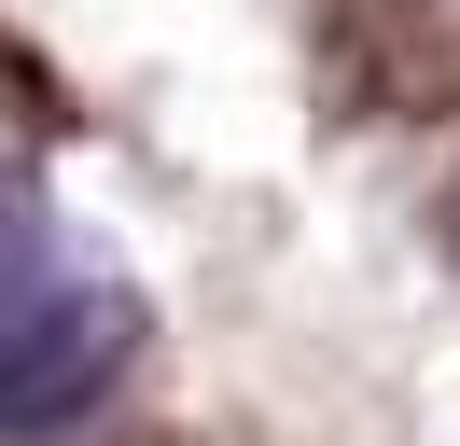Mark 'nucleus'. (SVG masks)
I'll return each mask as SVG.
<instances>
[{
  "mask_svg": "<svg viewBox=\"0 0 460 446\" xmlns=\"http://www.w3.org/2000/svg\"><path fill=\"white\" fill-rule=\"evenodd\" d=\"M126 377V307L57 293V307H0V433H57Z\"/></svg>",
  "mask_w": 460,
  "mask_h": 446,
  "instance_id": "nucleus-1",
  "label": "nucleus"
}]
</instances>
